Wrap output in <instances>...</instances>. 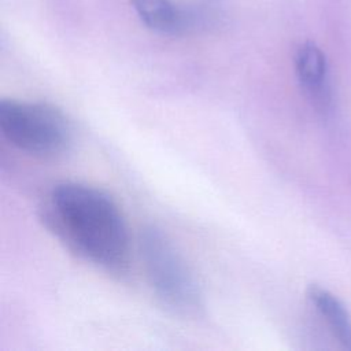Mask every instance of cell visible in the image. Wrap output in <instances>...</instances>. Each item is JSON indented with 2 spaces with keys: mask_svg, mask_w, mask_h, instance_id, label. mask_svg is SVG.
<instances>
[{
  "mask_svg": "<svg viewBox=\"0 0 351 351\" xmlns=\"http://www.w3.org/2000/svg\"><path fill=\"white\" fill-rule=\"evenodd\" d=\"M44 226L71 252L114 274L129 267L130 237L122 211L101 189L56 184L40 206Z\"/></svg>",
  "mask_w": 351,
  "mask_h": 351,
  "instance_id": "obj_1",
  "label": "cell"
},
{
  "mask_svg": "<svg viewBox=\"0 0 351 351\" xmlns=\"http://www.w3.org/2000/svg\"><path fill=\"white\" fill-rule=\"evenodd\" d=\"M138 244L145 277L160 303L177 315L202 317L206 307L202 287L167 234L148 226L141 230Z\"/></svg>",
  "mask_w": 351,
  "mask_h": 351,
  "instance_id": "obj_2",
  "label": "cell"
},
{
  "mask_svg": "<svg viewBox=\"0 0 351 351\" xmlns=\"http://www.w3.org/2000/svg\"><path fill=\"white\" fill-rule=\"evenodd\" d=\"M0 132L16 149L32 156L53 159L73 144V128L64 112L45 101L3 99Z\"/></svg>",
  "mask_w": 351,
  "mask_h": 351,
  "instance_id": "obj_3",
  "label": "cell"
},
{
  "mask_svg": "<svg viewBox=\"0 0 351 351\" xmlns=\"http://www.w3.org/2000/svg\"><path fill=\"white\" fill-rule=\"evenodd\" d=\"M295 70L298 80L318 111H326L330 106V86L328 81V64L324 52L314 43H303L295 53Z\"/></svg>",
  "mask_w": 351,
  "mask_h": 351,
  "instance_id": "obj_4",
  "label": "cell"
},
{
  "mask_svg": "<svg viewBox=\"0 0 351 351\" xmlns=\"http://www.w3.org/2000/svg\"><path fill=\"white\" fill-rule=\"evenodd\" d=\"M140 19L152 30L178 36L196 30L200 16L196 11H185L171 0H130Z\"/></svg>",
  "mask_w": 351,
  "mask_h": 351,
  "instance_id": "obj_5",
  "label": "cell"
},
{
  "mask_svg": "<svg viewBox=\"0 0 351 351\" xmlns=\"http://www.w3.org/2000/svg\"><path fill=\"white\" fill-rule=\"evenodd\" d=\"M307 298L337 341L351 350V317L344 304L332 292L318 285L308 287Z\"/></svg>",
  "mask_w": 351,
  "mask_h": 351,
  "instance_id": "obj_6",
  "label": "cell"
}]
</instances>
